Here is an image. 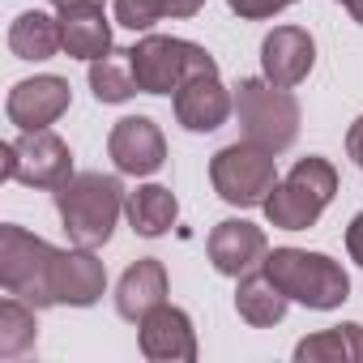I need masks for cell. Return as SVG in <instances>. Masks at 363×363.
<instances>
[{"label":"cell","instance_id":"3","mask_svg":"<svg viewBox=\"0 0 363 363\" xmlns=\"http://www.w3.org/2000/svg\"><path fill=\"white\" fill-rule=\"evenodd\" d=\"M295 303L303 308H316V312H329L337 303L350 299V278L337 261H329L325 252H303V248H274L265 252V265H261Z\"/></svg>","mask_w":363,"mask_h":363},{"label":"cell","instance_id":"6","mask_svg":"<svg viewBox=\"0 0 363 363\" xmlns=\"http://www.w3.org/2000/svg\"><path fill=\"white\" fill-rule=\"evenodd\" d=\"M133 56V73L141 94H175L189 77L201 73H218L214 56L189 39H171V35H145L137 48H128Z\"/></svg>","mask_w":363,"mask_h":363},{"label":"cell","instance_id":"21","mask_svg":"<svg viewBox=\"0 0 363 363\" xmlns=\"http://www.w3.org/2000/svg\"><path fill=\"white\" fill-rule=\"evenodd\" d=\"M299 363H354L363 359V325H337L325 333H312L295 346Z\"/></svg>","mask_w":363,"mask_h":363},{"label":"cell","instance_id":"1","mask_svg":"<svg viewBox=\"0 0 363 363\" xmlns=\"http://www.w3.org/2000/svg\"><path fill=\"white\" fill-rule=\"evenodd\" d=\"M124 184L103 171H82L56 189V210L77 248H103L124 210Z\"/></svg>","mask_w":363,"mask_h":363},{"label":"cell","instance_id":"18","mask_svg":"<svg viewBox=\"0 0 363 363\" xmlns=\"http://www.w3.org/2000/svg\"><path fill=\"white\" fill-rule=\"evenodd\" d=\"M286 303H291V295H286L265 269L244 274L240 286H235V308H240V316H244L248 325H257V329L278 325V320L286 316Z\"/></svg>","mask_w":363,"mask_h":363},{"label":"cell","instance_id":"13","mask_svg":"<svg viewBox=\"0 0 363 363\" xmlns=\"http://www.w3.org/2000/svg\"><path fill=\"white\" fill-rule=\"evenodd\" d=\"M312 65H316V43H312L308 30L278 26V30L265 35V43H261V69H265V77L274 86H286V90L299 86L312 73Z\"/></svg>","mask_w":363,"mask_h":363},{"label":"cell","instance_id":"4","mask_svg":"<svg viewBox=\"0 0 363 363\" xmlns=\"http://www.w3.org/2000/svg\"><path fill=\"white\" fill-rule=\"evenodd\" d=\"M235 116L244 128V141L261 150H291L299 137V103L286 86H274L269 77H244L235 86Z\"/></svg>","mask_w":363,"mask_h":363},{"label":"cell","instance_id":"10","mask_svg":"<svg viewBox=\"0 0 363 363\" xmlns=\"http://www.w3.org/2000/svg\"><path fill=\"white\" fill-rule=\"evenodd\" d=\"M69 103H73L69 82L48 73V77H26V82H18V86L9 90L5 111H9V120H13L18 128H48V124H56V120L69 111Z\"/></svg>","mask_w":363,"mask_h":363},{"label":"cell","instance_id":"20","mask_svg":"<svg viewBox=\"0 0 363 363\" xmlns=\"http://www.w3.org/2000/svg\"><path fill=\"white\" fill-rule=\"evenodd\" d=\"M60 48H65V43H60V22H52V18L39 13V9L22 13V18L9 26V52H13L18 60H52Z\"/></svg>","mask_w":363,"mask_h":363},{"label":"cell","instance_id":"9","mask_svg":"<svg viewBox=\"0 0 363 363\" xmlns=\"http://www.w3.org/2000/svg\"><path fill=\"white\" fill-rule=\"evenodd\" d=\"M107 154L124 175H154L167 162V141L150 116H124L107 137Z\"/></svg>","mask_w":363,"mask_h":363},{"label":"cell","instance_id":"28","mask_svg":"<svg viewBox=\"0 0 363 363\" xmlns=\"http://www.w3.org/2000/svg\"><path fill=\"white\" fill-rule=\"evenodd\" d=\"M337 5H342V9L359 22V26H363V0H337Z\"/></svg>","mask_w":363,"mask_h":363},{"label":"cell","instance_id":"25","mask_svg":"<svg viewBox=\"0 0 363 363\" xmlns=\"http://www.w3.org/2000/svg\"><path fill=\"white\" fill-rule=\"evenodd\" d=\"M231 13H240L244 22H261V18H274L282 13L286 5H295V0H227Z\"/></svg>","mask_w":363,"mask_h":363},{"label":"cell","instance_id":"27","mask_svg":"<svg viewBox=\"0 0 363 363\" xmlns=\"http://www.w3.org/2000/svg\"><path fill=\"white\" fill-rule=\"evenodd\" d=\"M346 154L354 158V162H363V116L350 124V133H346Z\"/></svg>","mask_w":363,"mask_h":363},{"label":"cell","instance_id":"26","mask_svg":"<svg viewBox=\"0 0 363 363\" xmlns=\"http://www.w3.org/2000/svg\"><path fill=\"white\" fill-rule=\"evenodd\" d=\"M346 248H350V257L363 265V214L350 218V227H346Z\"/></svg>","mask_w":363,"mask_h":363},{"label":"cell","instance_id":"29","mask_svg":"<svg viewBox=\"0 0 363 363\" xmlns=\"http://www.w3.org/2000/svg\"><path fill=\"white\" fill-rule=\"evenodd\" d=\"M56 9H77V5H103V0H52Z\"/></svg>","mask_w":363,"mask_h":363},{"label":"cell","instance_id":"12","mask_svg":"<svg viewBox=\"0 0 363 363\" xmlns=\"http://www.w3.org/2000/svg\"><path fill=\"white\" fill-rule=\"evenodd\" d=\"M265 252H269L265 231L252 227V223H244V218H227V223H218L210 231V261L227 278H244V274L261 269Z\"/></svg>","mask_w":363,"mask_h":363},{"label":"cell","instance_id":"17","mask_svg":"<svg viewBox=\"0 0 363 363\" xmlns=\"http://www.w3.org/2000/svg\"><path fill=\"white\" fill-rule=\"evenodd\" d=\"M60 43L73 60H99L111 52V26L103 18V5H77L60 9Z\"/></svg>","mask_w":363,"mask_h":363},{"label":"cell","instance_id":"22","mask_svg":"<svg viewBox=\"0 0 363 363\" xmlns=\"http://www.w3.org/2000/svg\"><path fill=\"white\" fill-rule=\"evenodd\" d=\"M90 90L99 103H124L133 99L141 86H137V73H133V56L128 52H107L99 60H90Z\"/></svg>","mask_w":363,"mask_h":363},{"label":"cell","instance_id":"16","mask_svg":"<svg viewBox=\"0 0 363 363\" xmlns=\"http://www.w3.org/2000/svg\"><path fill=\"white\" fill-rule=\"evenodd\" d=\"M107 286V269L94 257V248H69L60 252V278H56V295L69 308H90L103 299Z\"/></svg>","mask_w":363,"mask_h":363},{"label":"cell","instance_id":"23","mask_svg":"<svg viewBox=\"0 0 363 363\" xmlns=\"http://www.w3.org/2000/svg\"><path fill=\"white\" fill-rule=\"evenodd\" d=\"M206 0H116V22L128 30H150L162 18H193Z\"/></svg>","mask_w":363,"mask_h":363},{"label":"cell","instance_id":"15","mask_svg":"<svg viewBox=\"0 0 363 363\" xmlns=\"http://www.w3.org/2000/svg\"><path fill=\"white\" fill-rule=\"evenodd\" d=\"M158 303H167V269L154 257H141L137 265L124 269L120 286H116V312L133 325H141Z\"/></svg>","mask_w":363,"mask_h":363},{"label":"cell","instance_id":"11","mask_svg":"<svg viewBox=\"0 0 363 363\" xmlns=\"http://www.w3.org/2000/svg\"><path fill=\"white\" fill-rule=\"evenodd\" d=\"M141 354L158 359V363H193L197 359V333H193L189 312L158 303L141 320Z\"/></svg>","mask_w":363,"mask_h":363},{"label":"cell","instance_id":"5","mask_svg":"<svg viewBox=\"0 0 363 363\" xmlns=\"http://www.w3.org/2000/svg\"><path fill=\"white\" fill-rule=\"evenodd\" d=\"M337 193V171L329 158H299L282 184L265 197V218L282 231H308Z\"/></svg>","mask_w":363,"mask_h":363},{"label":"cell","instance_id":"2","mask_svg":"<svg viewBox=\"0 0 363 363\" xmlns=\"http://www.w3.org/2000/svg\"><path fill=\"white\" fill-rule=\"evenodd\" d=\"M60 252L65 248H52L48 240L5 223L0 227V286H5V295H18L39 312L56 308L60 303V295H56Z\"/></svg>","mask_w":363,"mask_h":363},{"label":"cell","instance_id":"19","mask_svg":"<svg viewBox=\"0 0 363 363\" xmlns=\"http://www.w3.org/2000/svg\"><path fill=\"white\" fill-rule=\"evenodd\" d=\"M124 210H128L133 231H137V235H145V240L167 235V231L175 227V218H179V201H175V193H171V189H162V184H145V189L128 193Z\"/></svg>","mask_w":363,"mask_h":363},{"label":"cell","instance_id":"14","mask_svg":"<svg viewBox=\"0 0 363 363\" xmlns=\"http://www.w3.org/2000/svg\"><path fill=\"white\" fill-rule=\"evenodd\" d=\"M231 94L227 86L218 82V73H201V77H189L184 86L175 90V120L184 124L189 133H214L227 124L231 116Z\"/></svg>","mask_w":363,"mask_h":363},{"label":"cell","instance_id":"30","mask_svg":"<svg viewBox=\"0 0 363 363\" xmlns=\"http://www.w3.org/2000/svg\"><path fill=\"white\" fill-rule=\"evenodd\" d=\"M359 167H363V162H359Z\"/></svg>","mask_w":363,"mask_h":363},{"label":"cell","instance_id":"24","mask_svg":"<svg viewBox=\"0 0 363 363\" xmlns=\"http://www.w3.org/2000/svg\"><path fill=\"white\" fill-rule=\"evenodd\" d=\"M35 312L39 308H30L18 295H9L5 303H0V354H5V359H13V354L35 346V333H39L35 329Z\"/></svg>","mask_w":363,"mask_h":363},{"label":"cell","instance_id":"8","mask_svg":"<svg viewBox=\"0 0 363 363\" xmlns=\"http://www.w3.org/2000/svg\"><path fill=\"white\" fill-rule=\"evenodd\" d=\"M0 175L18 179L26 189H60L65 179H73V154L52 128H22L18 141L0 145Z\"/></svg>","mask_w":363,"mask_h":363},{"label":"cell","instance_id":"7","mask_svg":"<svg viewBox=\"0 0 363 363\" xmlns=\"http://www.w3.org/2000/svg\"><path fill=\"white\" fill-rule=\"evenodd\" d=\"M210 179H214V193L227 206L252 210V206H265V197L278 184V158H274V150L235 141L210 158Z\"/></svg>","mask_w":363,"mask_h":363}]
</instances>
